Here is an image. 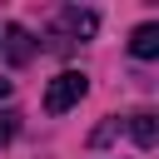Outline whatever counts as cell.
Masks as SVG:
<instances>
[{"label": "cell", "mask_w": 159, "mask_h": 159, "mask_svg": "<svg viewBox=\"0 0 159 159\" xmlns=\"http://www.w3.org/2000/svg\"><path fill=\"white\" fill-rule=\"evenodd\" d=\"M84 89H89V80H84L80 70L55 75V80L45 84V114H65V109H75V104L84 99Z\"/></svg>", "instance_id": "1"}, {"label": "cell", "mask_w": 159, "mask_h": 159, "mask_svg": "<svg viewBox=\"0 0 159 159\" xmlns=\"http://www.w3.org/2000/svg\"><path fill=\"white\" fill-rule=\"evenodd\" d=\"M129 134H134L139 149H154V144H159V119H154L149 109H139V114H129Z\"/></svg>", "instance_id": "2"}, {"label": "cell", "mask_w": 159, "mask_h": 159, "mask_svg": "<svg viewBox=\"0 0 159 159\" xmlns=\"http://www.w3.org/2000/svg\"><path fill=\"white\" fill-rule=\"evenodd\" d=\"M129 55H134V60H154V55H159V25H139V30L129 35Z\"/></svg>", "instance_id": "3"}, {"label": "cell", "mask_w": 159, "mask_h": 159, "mask_svg": "<svg viewBox=\"0 0 159 159\" xmlns=\"http://www.w3.org/2000/svg\"><path fill=\"white\" fill-rule=\"evenodd\" d=\"M60 25L80 40V35H94V30H99V15H94V10H60Z\"/></svg>", "instance_id": "4"}, {"label": "cell", "mask_w": 159, "mask_h": 159, "mask_svg": "<svg viewBox=\"0 0 159 159\" xmlns=\"http://www.w3.org/2000/svg\"><path fill=\"white\" fill-rule=\"evenodd\" d=\"M5 55H10V65H25V60L35 55V45H30V35H25L20 25H10V30H5Z\"/></svg>", "instance_id": "5"}, {"label": "cell", "mask_w": 159, "mask_h": 159, "mask_svg": "<svg viewBox=\"0 0 159 159\" xmlns=\"http://www.w3.org/2000/svg\"><path fill=\"white\" fill-rule=\"evenodd\" d=\"M114 134H119V119H104V124H99V129H94V134H89V144H94V149H99V144H109V139H114Z\"/></svg>", "instance_id": "6"}, {"label": "cell", "mask_w": 159, "mask_h": 159, "mask_svg": "<svg viewBox=\"0 0 159 159\" xmlns=\"http://www.w3.org/2000/svg\"><path fill=\"white\" fill-rule=\"evenodd\" d=\"M15 129H20V114H15V109H5V114H0V144H10V139H15Z\"/></svg>", "instance_id": "7"}, {"label": "cell", "mask_w": 159, "mask_h": 159, "mask_svg": "<svg viewBox=\"0 0 159 159\" xmlns=\"http://www.w3.org/2000/svg\"><path fill=\"white\" fill-rule=\"evenodd\" d=\"M5 94H10V80H0V99H5Z\"/></svg>", "instance_id": "8"}]
</instances>
